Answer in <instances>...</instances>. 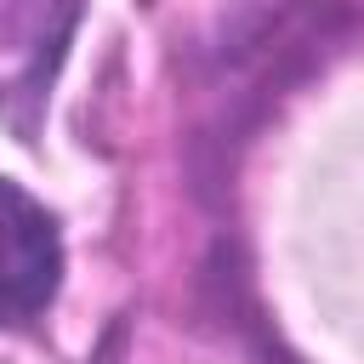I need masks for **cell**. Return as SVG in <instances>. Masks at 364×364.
Wrapping results in <instances>:
<instances>
[{
  "instance_id": "6da1fadb",
  "label": "cell",
  "mask_w": 364,
  "mask_h": 364,
  "mask_svg": "<svg viewBox=\"0 0 364 364\" xmlns=\"http://www.w3.org/2000/svg\"><path fill=\"white\" fill-rule=\"evenodd\" d=\"M63 290L57 216L11 176H0V324H34Z\"/></svg>"
}]
</instances>
